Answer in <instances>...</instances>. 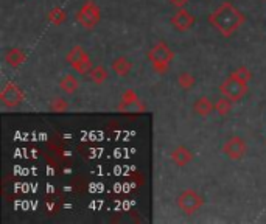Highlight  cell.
Wrapping results in <instances>:
<instances>
[{
  "label": "cell",
  "mask_w": 266,
  "mask_h": 224,
  "mask_svg": "<svg viewBox=\"0 0 266 224\" xmlns=\"http://www.w3.org/2000/svg\"><path fill=\"white\" fill-rule=\"evenodd\" d=\"M244 22L243 13L232 4L224 2L209 16V24L214 25L223 36H232Z\"/></svg>",
  "instance_id": "6da1fadb"
},
{
  "label": "cell",
  "mask_w": 266,
  "mask_h": 224,
  "mask_svg": "<svg viewBox=\"0 0 266 224\" xmlns=\"http://www.w3.org/2000/svg\"><path fill=\"white\" fill-rule=\"evenodd\" d=\"M174 58V53L165 42H157L150 51H148V60L151 61L153 67L159 73H165Z\"/></svg>",
  "instance_id": "7a4b0ae2"
},
{
  "label": "cell",
  "mask_w": 266,
  "mask_h": 224,
  "mask_svg": "<svg viewBox=\"0 0 266 224\" xmlns=\"http://www.w3.org/2000/svg\"><path fill=\"white\" fill-rule=\"evenodd\" d=\"M247 90V83L241 81L237 75H230V77L220 86V92L223 97H227L232 101H240Z\"/></svg>",
  "instance_id": "3957f363"
},
{
  "label": "cell",
  "mask_w": 266,
  "mask_h": 224,
  "mask_svg": "<svg viewBox=\"0 0 266 224\" xmlns=\"http://www.w3.org/2000/svg\"><path fill=\"white\" fill-rule=\"evenodd\" d=\"M100 19H101L100 8L97 7V4L94 2V0H87V2H84V5L77 13V22L81 24L84 28L97 27V24L100 22Z\"/></svg>",
  "instance_id": "277c9868"
},
{
  "label": "cell",
  "mask_w": 266,
  "mask_h": 224,
  "mask_svg": "<svg viewBox=\"0 0 266 224\" xmlns=\"http://www.w3.org/2000/svg\"><path fill=\"white\" fill-rule=\"evenodd\" d=\"M67 63L70 64V67L75 69L78 73L84 75L87 72H91L92 69V63L91 58H89L87 51L81 47V45H75L72 50L67 53Z\"/></svg>",
  "instance_id": "5b68a950"
},
{
  "label": "cell",
  "mask_w": 266,
  "mask_h": 224,
  "mask_svg": "<svg viewBox=\"0 0 266 224\" xmlns=\"http://www.w3.org/2000/svg\"><path fill=\"white\" fill-rule=\"evenodd\" d=\"M204 204V199L200 193H196L194 190H184L179 196H177V205L179 209L187 213V215H193L196 210H200Z\"/></svg>",
  "instance_id": "8992f818"
},
{
  "label": "cell",
  "mask_w": 266,
  "mask_h": 224,
  "mask_svg": "<svg viewBox=\"0 0 266 224\" xmlns=\"http://www.w3.org/2000/svg\"><path fill=\"white\" fill-rule=\"evenodd\" d=\"M24 98H25V95H24L22 89L14 83L5 84L2 92H0V101H2L4 106H7V107L19 106L24 101Z\"/></svg>",
  "instance_id": "52a82bcc"
},
{
  "label": "cell",
  "mask_w": 266,
  "mask_h": 224,
  "mask_svg": "<svg viewBox=\"0 0 266 224\" xmlns=\"http://www.w3.org/2000/svg\"><path fill=\"white\" fill-rule=\"evenodd\" d=\"M246 142L241 139V137H230L224 145H223V151L224 154L229 157V159H232V160H240L244 157L246 154Z\"/></svg>",
  "instance_id": "ba28073f"
},
{
  "label": "cell",
  "mask_w": 266,
  "mask_h": 224,
  "mask_svg": "<svg viewBox=\"0 0 266 224\" xmlns=\"http://www.w3.org/2000/svg\"><path fill=\"white\" fill-rule=\"evenodd\" d=\"M194 22H196L194 16H193L190 11L184 10V8H181L179 11H177V13L171 17V25L174 27V30L181 31V33L188 31L190 28H193Z\"/></svg>",
  "instance_id": "9c48e42d"
},
{
  "label": "cell",
  "mask_w": 266,
  "mask_h": 224,
  "mask_svg": "<svg viewBox=\"0 0 266 224\" xmlns=\"http://www.w3.org/2000/svg\"><path fill=\"white\" fill-rule=\"evenodd\" d=\"M171 159H173V162H174L177 166H184V165H188V163L193 160V154H191V151H190L187 146L179 145V146H176V148L173 149Z\"/></svg>",
  "instance_id": "30bf717a"
},
{
  "label": "cell",
  "mask_w": 266,
  "mask_h": 224,
  "mask_svg": "<svg viewBox=\"0 0 266 224\" xmlns=\"http://www.w3.org/2000/svg\"><path fill=\"white\" fill-rule=\"evenodd\" d=\"M27 60V53L22 50V48H10L5 54V61L10 67L13 69H17L19 66L24 64V61Z\"/></svg>",
  "instance_id": "8fae6325"
},
{
  "label": "cell",
  "mask_w": 266,
  "mask_h": 224,
  "mask_svg": "<svg viewBox=\"0 0 266 224\" xmlns=\"http://www.w3.org/2000/svg\"><path fill=\"white\" fill-rule=\"evenodd\" d=\"M214 109H215V104L212 103L207 97H200L193 103V112L201 117H207L209 114H212V110Z\"/></svg>",
  "instance_id": "7c38bea8"
},
{
  "label": "cell",
  "mask_w": 266,
  "mask_h": 224,
  "mask_svg": "<svg viewBox=\"0 0 266 224\" xmlns=\"http://www.w3.org/2000/svg\"><path fill=\"white\" fill-rule=\"evenodd\" d=\"M111 66H112L114 73H117L118 77H128L131 69H132L131 61L128 58H125V56H118V58H115Z\"/></svg>",
  "instance_id": "4fadbf2b"
},
{
  "label": "cell",
  "mask_w": 266,
  "mask_h": 224,
  "mask_svg": "<svg viewBox=\"0 0 266 224\" xmlns=\"http://www.w3.org/2000/svg\"><path fill=\"white\" fill-rule=\"evenodd\" d=\"M140 101L136 97L134 92H126L121 98V104H120V110H144V106H139Z\"/></svg>",
  "instance_id": "5bb4252c"
},
{
  "label": "cell",
  "mask_w": 266,
  "mask_h": 224,
  "mask_svg": "<svg viewBox=\"0 0 266 224\" xmlns=\"http://www.w3.org/2000/svg\"><path fill=\"white\" fill-rule=\"evenodd\" d=\"M59 86H61L64 93H67V95H74V93L80 87V83H78V80L74 77V75H65V77L61 78Z\"/></svg>",
  "instance_id": "9a60e30c"
},
{
  "label": "cell",
  "mask_w": 266,
  "mask_h": 224,
  "mask_svg": "<svg viewBox=\"0 0 266 224\" xmlns=\"http://www.w3.org/2000/svg\"><path fill=\"white\" fill-rule=\"evenodd\" d=\"M89 77H91V80L95 84H103L106 80H108V72H106V69L103 66H94L91 69V72H89Z\"/></svg>",
  "instance_id": "2e32d148"
},
{
  "label": "cell",
  "mask_w": 266,
  "mask_h": 224,
  "mask_svg": "<svg viewBox=\"0 0 266 224\" xmlns=\"http://www.w3.org/2000/svg\"><path fill=\"white\" fill-rule=\"evenodd\" d=\"M65 19H67V14L62 8L56 7V8H53L48 11V21L51 24H55V25H61L62 22H65Z\"/></svg>",
  "instance_id": "e0dca14e"
},
{
  "label": "cell",
  "mask_w": 266,
  "mask_h": 224,
  "mask_svg": "<svg viewBox=\"0 0 266 224\" xmlns=\"http://www.w3.org/2000/svg\"><path fill=\"white\" fill-rule=\"evenodd\" d=\"M232 100L230 98H227V97H223V98H220L218 101H217V104H215V110L218 112L220 116H227L229 112H230V109H232Z\"/></svg>",
  "instance_id": "ac0fdd59"
},
{
  "label": "cell",
  "mask_w": 266,
  "mask_h": 224,
  "mask_svg": "<svg viewBox=\"0 0 266 224\" xmlns=\"http://www.w3.org/2000/svg\"><path fill=\"white\" fill-rule=\"evenodd\" d=\"M177 84H179L184 90H190L194 84H196V80H194L193 75L190 73H181L179 77H177Z\"/></svg>",
  "instance_id": "d6986e66"
},
{
  "label": "cell",
  "mask_w": 266,
  "mask_h": 224,
  "mask_svg": "<svg viewBox=\"0 0 266 224\" xmlns=\"http://www.w3.org/2000/svg\"><path fill=\"white\" fill-rule=\"evenodd\" d=\"M69 109V103L64 98H53L50 101V110L53 112H64Z\"/></svg>",
  "instance_id": "ffe728a7"
},
{
  "label": "cell",
  "mask_w": 266,
  "mask_h": 224,
  "mask_svg": "<svg viewBox=\"0 0 266 224\" xmlns=\"http://www.w3.org/2000/svg\"><path fill=\"white\" fill-rule=\"evenodd\" d=\"M234 75H237V77L241 80V81H244V83H249L251 81V78H252V73L247 70L244 66H241V67H238L235 72H234Z\"/></svg>",
  "instance_id": "44dd1931"
},
{
  "label": "cell",
  "mask_w": 266,
  "mask_h": 224,
  "mask_svg": "<svg viewBox=\"0 0 266 224\" xmlns=\"http://www.w3.org/2000/svg\"><path fill=\"white\" fill-rule=\"evenodd\" d=\"M170 2H171V5L173 7H176V8H184L187 4H188V0H170Z\"/></svg>",
  "instance_id": "7402d4cb"
}]
</instances>
